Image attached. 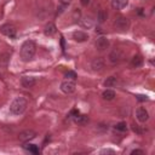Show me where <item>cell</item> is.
<instances>
[{
	"label": "cell",
	"mask_w": 155,
	"mask_h": 155,
	"mask_svg": "<svg viewBox=\"0 0 155 155\" xmlns=\"http://www.w3.org/2000/svg\"><path fill=\"white\" fill-rule=\"evenodd\" d=\"M35 52H36V45L33 40H27L22 44L21 46V50H19V56H21V59L23 62H30L34 56H35Z\"/></svg>",
	"instance_id": "cell-1"
},
{
	"label": "cell",
	"mask_w": 155,
	"mask_h": 155,
	"mask_svg": "<svg viewBox=\"0 0 155 155\" xmlns=\"http://www.w3.org/2000/svg\"><path fill=\"white\" fill-rule=\"evenodd\" d=\"M27 107H28V101L24 97H21V96L16 97L12 101V103L10 104V113L12 115H15V116L21 115V114H23L25 111Z\"/></svg>",
	"instance_id": "cell-2"
},
{
	"label": "cell",
	"mask_w": 155,
	"mask_h": 155,
	"mask_svg": "<svg viewBox=\"0 0 155 155\" xmlns=\"http://www.w3.org/2000/svg\"><path fill=\"white\" fill-rule=\"evenodd\" d=\"M61 91L63 92V93H65V94H70V93H73L74 91H75V88H76V82L74 81V80H70V79H65V80H63L62 82H61Z\"/></svg>",
	"instance_id": "cell-3"
},
{
	"label": "cell",
	"mask_w": 155,
	"mask_h": 155,
	"mask_svg": "<svg viewBox=\"0 0 155 155\" xmlns=\"http://www.w3.org/2000/svg\"><path fill=\"white\" fill-rule=\"evenodd\" d=\"M0 33L7 38H15L16 36V33H17V29L13 24L11 23H4L1 27H0Z\"/></svg>",
	"instance_id": "cell-4"
},
{
	"label": "cell",
	"mask_w": 155,
	"mask_h": 155,
	"mask_svg": "<svg viewBox=\"0 0 155 155\" xmlns=\"http://www.w3.org/2000/svg\"><path fill=\"white\" fill-rule=\"evenodd\" d=\"M114 27H115V29L126 31L130 28V21H128V18H126L124 16H119V17H116V19L114 22Z\"/></svg>",
	"instance_id": "cell-5"
},
{
	"label": "cell",
	"mask_w": 155,
	"mask_h": 155,
	"mask_svg": "<svg viewBox=\"0 0 155 155\" xmlns=\"http://www.w3.org/2000/svg\"><path fill=\"white\" fill-rule=\"evenodd\" d=\"M124 57H125V53H124V51L121 48H114V50H111L110 53H109V56H108L109 61L113 64H116V63L121 62L124 59Z\"/></svg>",
	"instance_id": "cell-6"
},
{
	"label": "cell",
	"mask_w": 155,
	"mask_h": 155,
	"mask_svg": "<svg viewBox=\"0 0 155 155\" xmlns=\"http://www.w3.org/2000/svg\"><path fill=\"white\" fill-rule=\"evenodd\" d=\"M36 137V132L34 130H24L18 134V140L22 143H27Z\"/></svg>",
	"instance_id": "cell-7"
},
{
	"label": "cell",
	"mask_w": 155,
	"mask_h": 155,
	"mask_svg": "<svg viewBox=\"0 0 155 155\" xmlns=\"http://www.w3.org/2000/svg\"><path fill=\"white\" fill-rule=\"evenodd\" d=\"M109 45H110L109 39H108L107 36H104V35L98 36L97 40H96V48L99 50V51H104V50H107V48L109 47Z\"/></svg>",
	"instance_id": "cell-8"
},
{
	"label": "cell",
	"mask_w": 155,
	"mask_h": 155,
	"mask_svg": "<svg viewBox=\"0 0 155 155\" xmlns=\"http://www.w3.org/2000/svg\"><path fill=\"white\" fill-rule=\"evenodd\" d=\"M104 65H105V61H104L103 57H96V58H93L92 62H91V68H92L93 71H99V70H102V69L104 68Z\"/></svg>",
	"instance_id": "cell-9"
},
{
	"label": "cell",
	"mask_w": 155,
	"mask_h": 155,
	"mask_svg": "<svg viewBox=\"0 0 155 155\" xmlns=\"http://www.w3.org/2000/svg\"><path fill=\"white\" fill-rule=\"evenodd\" d=\"M136 117H137V120H138L139 122H145V121H148V119H149V113H148V110H147L145 108L139 107V108H137V110H136Z\"/></svg>",
	"instance_id": "cell-10"
},
{
	"label": "cell",
	"mask_w": 155,
	"mask_h": 155,
	"mask_svg": "<svg viewBox=\"0 0 155 155\" xmlns=\"http://www.w3.org/2000/svg\"><path fill=\"white\" fill-rule=\"evenodd\" d=\"M73 39L76 42H84V41L88 40V34L82 30H76L73 33Z\"/></svg>",
	"instance_id": "cell-11"
},
{
	"label": "cell",
	"mask_w": 155,
	"mask_h": 155,
	"mask_svg": "<svg viewBox=\"0 0 155 155\" xmlns=\"http://www.w3.org/2000/svg\"><path fill=\"white\" fill-rule=\"evenodd\" d=\"M21 84H22L23 87L30 88V87H33V86L36 84V79L33 78V76H23V78L21 79Z\"/></svg>",
	"instance_id": "cell-12"
},
{
	"label": "cell",
	"mask_w": 155,
	"mask_h": 155,
	"mask_svg": "<svg viewBox=\"0 0 155 155\" xmlns=\"http://www.w3.org/2000/svg\"><path fill=\"white\" fill-rule=\"evenodd\" d=\"M79 25L82 27L84 29H91L93 25H94V22L91 17H84L79 21Z\"/></svg>",
	"instance_id": "cell-13"
},
{
	"label": "cell",
	"mask_w": 155,
	"mask_h": 155,
	"mask_svg": "<svg viewBox=\"0 0 155 155\" xmlns=\"http://www.w3.org/2000/svg\"><path fill=\"white\" fill-rule=\"evenodd\" d=\"M128 5V0H111V7L114 10L125 8Z\"/></svg>",
	"instance_id": "cell-14"
},
{
	"label": "cell",
	"mask_w": 155,
	"mask_h": 155,
	"mask_svg": "<svg viewBox=\"0 0 155 155\" xmlns=\"http://www.w3.org/2000/svg\"><path fill=\"white\" fill-rule=\"evenodd\" d=\"M56 31H57V28H56V25L53 24V23H47L46 25H45V28H44V33H45V35H47V36H52L53 34H56Z\"/></svg>",
	"instance_id": "cell-15"
},
{
	"label": "cell",
	"mask_w": 155,
	"mask_h": 155,
	"mask_svg": "<svg viewBox=\"0 0 155 155\" xmlns=\"http://www.w3.org/2000/svg\"><path fill=\"white\" fill-rule=\"evenodd\" d=\"M143 57L142 56H139V54H137V56H134L132 59H131V65L133 67V68H139V67H142L143 65Z\"/></svg>",
	"instance_id": "cell-16"
},
{
	"label": "cell",
	"mask_w": 155,
	"mask_h": 155,
	"mask_svg": "<svg viewBox=\"0 0 155 155\" xmlns=\"http://www.w3.org/2000/svg\"><path fill=\"white\" fill-rule=\"evenodd\" d=\"M10 53L7 52H2L0 53V67H7V64L10 63Z\"/></svg>",
	"instance_id": "cell-17"
},
{
	"label": "cell",
	"mask_w": 155,
	"mask_h": 155,
	"mask_svg": "<svg viewBox=\"0 0 155 155\" xmlns=\"http://www.w3.org/2000/svg\"><path fill=\"white\" fill-rule=\"evenodd\" d=\"M74 121L78 124V125H80V126H84V125H87V122H88V116L87 115H78L76 117H74Z\"/></svg>",
	"instance_id": "cell-18"
},
{
	"label": "cell",
	"mask_w": 155,
	"mask_h": 155,
	"mask_svg": "<svg viewBox=\"0 0 155 155\" xmlns=\"http://www.w3.org/2000/svg\"><path fill=\"white\" fill-rule=\"evenodd\" d=\"M25 150H28L29 153H33V154H39L40 153V149H39V147L38 145H35V144H30V143H25L24 144V147H23Z\"/></svg>",
	"instance_id": "cell-19"
},
{
	"label": "cell",
	"mask_w": 155,
	"mask_h": 155,
	"mask_svg": "<svg viewBox=\"0 0 155 155\" xmlns=\"http://www.w3.org/2000/svg\"><path fill=\"white\" fill-rule=\"evenodd\" d=\"M102 97H103L105 101H113V99L115 98V92H114L113 90L107 88V90H104V91H103Z\"/></svg>",
	"instance_id": "cell-20"
},
{
	"label": "cell",
	"mask_w": 155,
	"mask_h": 155,
	"mask_svg": "<svg viewBox=\"0 0 155 155\" xmlns=\"http://www.w3.org/2000/svg\"><path fill=\"white\" fill-rule=\"evenodd\" d=\"M108 18V12L105 10H99L98 13H97V21L98 23H104Z\"/></svg>",
	"instance_id": "cell-21"
},
{
	"label": "cell",
	"mask_w": 155,
	"mask_h": 155,
	"mask_svg": "<svg viewBox=\"0 0 155 155\" xmlns=\"http://www.w3.org/2000/svg\"><path fill=\"white\" fill-rule=\"evenodd\" d=\"M116 84H117L116 76H109L104 81V86L105 87H114V86H116Z\"/></svg>",
	"instance_id": "cell-22"
},
{
	"label": "cell",
	"mask_w": 155,
	"mask_h": 155,
	"mask_svg": "<svg viewBox=\"0 0 155 155\" xmlns=\"http://www.w3.org/2000/svg\"><path fill=\"white\" fill-rule=\"evenodd\" d=\"M114 128H115L116 131L124 132V131H126V130H127V125H126V122L121 121V122H117V124H116V125L114 126Z\"/></svg>",
	"instance_id": "cell-23"
},
{
	"label": "cell",
	"mask_w": 155,
	"mask_h": 155,
	"mask_svg": "<svg viewBox=\"0 0 155 155\" xmlns=\"http://www.w3.org/2000/svg\"><path fill=\"white\" fill-rule=\"evenodd\" d=\"M65 78H67V79H70V80H74V81H76V78H78V75H76V73H75V71H73V70H69V71H67V73H65Z\"/></svg>",
	"instance_id": "cell-24"
},
{
	"label": "cell",
	"mask_w": 155,
	"mask_h": 155,
	"mask_svg": "<svg viewBox=\"0 0 155 155\" xmlns=\"http://www.w3.org/2000/svg\"><path fill=\"white\" fill-rule=\"evenodd\" d=\"M137 101H139V102H145V101H149V98H148V96L138 94V96H137Z\"/></svg>",
	"instance_id": "cell-25"
},
{
	"label": "cell",
	"mask_w": 155,
	"mask_h": 155,
	"mask_svg": "<svg viewBox=\"0 0 155 155\" xmlns=\"http://www.w3.org/2000/svg\"><path fill=\"white\" fill-rule=\"evenodd\" d=\"M79 114H80V111H79L78 109H73V110L69 113V117H76Z\"/></svg>",
	"instance_id": "cell-26"
},
{
	"label": "cell",
	"mask_w": 155,
	"mask_h": 155,
	"mask_svg": "<svg viewBox=\"0 0 155 155\" xmlns=\"http://www.w3.org/2000/svg\"><path fill=\"white\" fill-rule=\"evenodd\" d=\"M132 131H133V132H136V133H138V134H140V133H142V130L139 128V126H138V125H132Z\"/></svg>",
	"instance_id": "cell-27"
},
{
	"label": "cell",
	"mask_w": 155,
	"mask_h": 155,
	"mask_svg": "<svg viewBox=\"0 0 155 155\" xmlns=\"http://www.w3.org/2000/svg\"><path fill=\"white\" fill-rule=\"evenodd\" d=\"M131 154L132 155H134V154H144V150H142V149H133L132 151H131Z\"/></svg>",
	"instance_id": "cell-28"
},
{
	"label": "cell",
	"mask_w": 155,
	"mask_h": 155,
	"mask_svg": "<svg viewBox=\"0 0 155 155\" xmlns=\"http://www.w3.org/2000/svg\"><path fill=\"white\" fill-rule=\"evenodd\" d=\"M58 1H59L62 5H64V6H68V5L71 2V0H58Z\"/></svg>",
	"instance_id": "cell-29"
},
{
	"label": "cell",
	"mask_w": 155,
	"mask_h": 155,
	"mask_svg": "<svg viewBox=\"0 0 155 155\" xmlns=\"http://www.w3.org/2000/svg\"><path fill=\"white\" fill-rule=\"evenodd\" d=\"M80 2H81V5H84V6H87V5L90 4V0H80Z\"/></svg>",
	"instance_id": "cell-30"
},
{
	"label": "cell",
	"mask_w": 155,
	"mask_h": 155,
	"mask_svg": "<svg viewBox=\"0 0 155 155\" xmlns=\"http://www.w3.org/2000/svg\"><path fill=\"white\" fill-rule=\"evenodd\" d=\"M103 153H110V154H114L115 151L111 150V149H104V150H102V154H103Z\"/></svg>",
	"instance_id": "cell-31"
}]
</instances>
